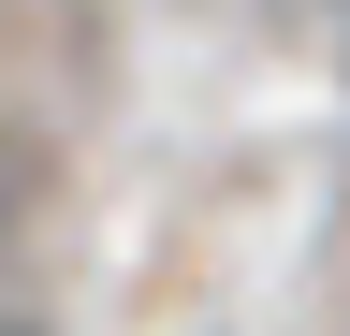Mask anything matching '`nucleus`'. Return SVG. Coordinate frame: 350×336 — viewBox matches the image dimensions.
Masks as SVG:
<instances>
[{"label": "nucleus", "mask_w": 350, "mask_h": 336, "mask_svg": "<svg viewBox=\"0 0 350 336\" xmlns=\"http://www.w3.org/2000/svg\"><path fill=\"white\" fill-rule=\"evenodd\" d=\"M29 176H44V161H29V132H0V234L29 220Z\"/></svg>", "instance_id": "obj_1"}, {"label": "nucleus", "mask_w": 350, "mask_h": 336, "mask_svg": "<svg viewBox=\"0 0 350 336\" xmlns=\"http://www.w3.org/2000/svg\"><path fill=\"white\" fill-rule=\"evenodd\" d=\"M0 336H44V322H29V307H0Z\"/></svg>", "instance_id": "obj_2"}, {"label": "nucleus", "mask_w": 350, "mask_h": 336, "mask_svg": "<svg viewBox=\"0 0 350 336\" xmlns=\"http://www.w3.org/2000/svg\"><path fill=\"white\" fill-rule=\"evenodd\" d=\"M336 73H350V0H336Z\"/></svg>", "instance_id": "obj_3"}]
</instances>
